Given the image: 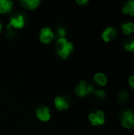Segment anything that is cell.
Segmentation results:
<instances>
[{"mask_svg": "<svg viewBox=\"0 0 134 135\" xmlns=\"http://www.w3.org/2000/svg\"><path fill=\"white\" fill-rule=\"evenodd\" d=\"M89 120L91 121L92 124L94 125V126H96L98 125V122H97V118H96V113H91L89 115Z\"/></svg>", "mask_w": 134, "mask_h": 135, "instance_id": "obj_17", "label": "cell"}, {"mask_svg": "<svg viewBox=\"0 0 134 135\" xmlns=\"http://www.w3.org/2000/svg\"><path fill=\"white\" fill-rule=\"evenodd\" d=\"M95 81L100 85H105L107 82V78L105 74L103 73H97L94 76Z\"/></svg>", "mask_w": 134, "mask_h": 135, "instance_id": "obj_10", "label": "cell"}, {"mask_svg": "<svg viewBox=\"0 0 134 135\" xmlns=\"http://www.w3.org/2000/svg\"><path fill=\"white\" fill-rule=\"evenodd\" d=\"M94 94H95L96 97L97 99H99V100H103V99L105 97V96H106L105 92H104L103 90H102V89L96 90V91L94 92Z\"/></svg>", "mask_w": 134, "mask_h": 135, "instance_id": "obj_16", "label": "cell"}, {"mask_svg": "<svg viewBox=\"0 0 134 135\" xmlns=\"http://www.w3.org/2000/svg\"><path fill=\"white\" fill-rule=\"evenodd\" d=\"M124 13H128L131 16L134 15V2L133 1H129L122 9Z\"/></svg>", "mask_w": 134, "mask_h": 135, "instance_id": "obj_11", "label": "cell"}, {"mask_svg": "<svg viewBox=\"0 0 134 135\" xmlns=\"http://www.w3.org/2000/svg\"><path fill=\"white\" fill-rule=\"evenodd\" d=\"M129 83H130V86L134 89V75L131 76V77L130 78V79H129Z\"/></svg>", "mask_w": 134, "mask_h": 135, "instance_id": "obj_20", "label": "cell"}, {"mask_svg": "<svg viewBox=\"0 0 134 135\" xmlns=\"http://www.w3.org/2000/svg\"><path fill=\"white\" fill-rule=\"evenodd\" d=\"M1 29H2V24L0 23V32H1Z\"/></svg>", "mask_w": 134, "mask_h": 135, "instance_id": "obj_22", "label": "cell"}, {"mask_svg": "<svg viewBox=\"0 0 134 135\" xmlns=\"http://www.w3.org/2000/svg\"><path fill=\"white\" fill-rule=\"evenodd\" d=\"M24 25V18L22 14H16L10 18L9 23L7 28L13 27L16 28H21Z\"/></svg>", "mask_w": 134, "mask_h": 135, "instance_id": "obj_3", "label": "cell"}, {"mask_svg": "<svg viewBox=\"0 0 134 135\" xmlns=\"http://www.w3.org/2000/svg\"><path fill=\"white\" fill-rule=\"evenodd\" d=\"M12 6L13 2L11 1L0 0V13H6L10 11Z\"/></svg>", "mask_w": 134, "mask_h": 135, "instance_id": "obj_9", "label": "cell"}, {"mask_svg": "<svg viewBox=\"0 0 134 135\" xmlns=\"http://www.w3.org/2000/svg\"><path fill=\"white\" fill-rule=\"evenodd\" d=\"M122 123V125L126 127V128H132L134 126V124L130 120V119H122L121 120Z\"/></svg>", "mask_w": 134, "mask_h": 135, "instance_id": "obj_18", "label": "cell"}, {"mask_svg": "<svg viewBox=\"0 0 134 135\" xmlns=\"http://www.w3.org/2000/svg\"><path fill=\"white\" fill-rule=\"evenodd\" d=\"M122 28L126 35H130V33L134 32V23L133 22L124 23L122 25Z\"/></svg>", "mask_w": 134, "mask_h": 135, "instance_id": "obj_12", "label": "cell"}, {"mask_svg": "<svg viewBox=\"0 0 134 135\" xmlns=\"http://www.w3.org/2000/svg\"><path fill=\"white\" fill-rule=\"evenodd\" d=\"M36 116L41 121H47L50 119V109L47 107L39 108L36 110Z\"/></svg>", "mask_w": 134, "mask_h": 135, "instance_id": "obj_5", "label": "cell"}, {"mask_svg": "<svg viewBox=\"0 0 134 135\" xmlns=\"http://www.w3.org/2000/svg\"><path fill=\"white\" fill-rule=\"evenodd\" d=\"M54 104L58 110L62 111L64 109H67L69 108V103L66 99L63 97H58L54 100Z\"/></svg>", "mask_w": 134, "mask_h": 135, "instance_id": "obj_7", "label": "cell"}, {"mask_svg": "<svg viewBox=\"0 0 134 135\" xmlns=\"http://www.w3.org/2000/svg\"><path fill=\"white\" fill-rule=\"evenodd\" d=\"M53 39H54V33L49 27L42 28L40 36H39V40L41 42L44 44H48Z\"/></svg>", "mask_w": 134, "mask_h": 135, "instance_id": "obj_4", "label": "cell"}, {"mask_svg": "<svg viewBox=\"0 0 134 135\" xmlns=\"http://www.w3.org/2000/svg\"><path fill=\"white\" fill-rule=\"evenodd\" d=\"M96 118H97V122L98 125H103L104 123L105 119H104V114L102 111H97L96 112Z\"/></svg>", "mask_w": 134, "mask_h": 135, "instance_id": "obj_15", "label": "cell"}, {"mask_svg": "<svg viewBox=\"0 0 134 135\" xmlns=\"http://www.w3.org/2000/svg\"><path fill=\"white\" fill-rule=\"evenodd\" d=\"M77 2L78 3V4H87L88 2V1H87V0H77Z\"/></svg>", "mask_w": 134, "mask_h": 135, "instance_id": "obj_21", "label": "cell"}, {"mask_svg": "<svg viewBox=\"0 0 134 135\" xmlns=\"http://www.w3.org/2000/svg\"><path fill=\"white\" fill-rule=\"evenodd\" d=\"M56 51L58 54L62 58L66 59L70 54L73 50V44L70 42H68L66 38H58L56 43Z\"/></svg>", "mask_w": 134, "mask_h": 135, "instance_id": "obj_1", "label": "cell"}, {"mask_svg": "<svg viewBox=\"0 0 134 135\" xmlns=\"http://www.w3.org/2000/svg\"><path fill=\"white\" fill-rule=\"evenodd\" d=\"M21 5L27 9H35L39 4V1L38 0H21L20 1Z\"/></svg>", "mask_w": 134, "mask_h": 135, "instance_id": "obj_8", "label": "cell"}, {"mask_svg": "<svg viewBox=\"0 0 134 135\" xmlns=\"http://www.w3.org/2000/svg\"><path fill=\"white\" fill-rule=\"evenodd\" d=\"M118 100L121 104H126L128 103L129 100V94L126 91H122L118 95Z\"/></svg>", "mask_w": 134, "mask_h": 135, "instance_id": "obj_14", "label": "cell"}, {"mask_svg": "<svg viewBox=\"0 0 134 135\" xmlns=\"http://www.w3.org/2000/svg\"><path fill=\"white\" fill-rule=\"evenodd\" d=\"M124 47L130 51H134V37H130L124 41Z\"/></svg>", "mask_w": 134, "mask_h": 135, "instance_id": "obj_13", "label": "cell"}, {"mask_svg": "<svg viewBox=\"0 0 134 135\" xmlns=\"http://www.w3.org/2000/svg\"><path fill=\"white\" fill-rule=\"evenodd\" d=\"M58 36L59 38H65V35H66V31L64 28H59L58 32Z\"/></svg>", "mask_w": 134, "mask_h": 135, "instance_id": "obj_19", "label": "cell"}, {"mask_svg": "<svg viewBox=\"0 0 134 135\" xmlns=\"http://www.w3.org/2000/svg\"><path fill=\"white\" fill-rule=\"evenodd\" d=\"M93 91V86L91 85H88L87 82L85 81H81L75 89V93L80 97H85L86 95H88Z\"/></svg>", "mask_w": 134, "mask_h": 135, "instance_id": "obj_2", "label": "cell"}, {"mask_svg": "<svg viewBox=\"0 0 134 135\" xmlns=\"http://www.w3.org/2000/svg\"><path fill=\"white\" fill-rule=\"evenodd\" d=\"M117 35L116 30L113 27H108L102 33V38L104 41L109 42L111 40H113Z\"/></svg>", "mask_w": 134, "mask_h": 135, "instance_id": "obj_6", "label": "cell"}]
</instances>
